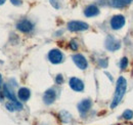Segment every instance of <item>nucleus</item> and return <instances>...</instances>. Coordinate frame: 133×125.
I'll use <instances>...</instances> for the list:
<instances>
[{
	"label": "nucleus",
	"mask_w": 133,
	"mask_h": 125,
	"mask_svg": "<svg viewBox=\"0 0 133 125\" xmlns=\"http://www.w3.org/2000/svg\"><path fill=\"white\" fill-rule=\"evenodd\" d=\"M4 2H5V0H0V5L4 4Z\"/></svg>",
	"instance_id": "22"
},
{
	"label": "nucleus",
	"mask_w": 133,
	"mask_h": 125,
	"mask_svg": "<svg viewBox=\"0 0 133 125\" xmlns=\"http://www.w3.org/2000/svg\"><path fill=\"white\" fill-rule=\"evenodd\" d=\"M98 14H99L98 7H97L96 5H93V4L87 6V7L85 8V10H84V15H85V16H87V17L95 16H97Z\"/></svg>",
	"instance_id": "10"
},
{
	"label": "nucleus",
	"mask_w": 133,
	"mask_h": 125,
	"mask_svg": "<svg viewBox=\"0 0 133 125\" xmlns=\"http://www.w3.org/2000/svg\"><path fill=\"white\" fill-rule=\"evenodd\" d=\"M63 53L59 49H51L48 53V60L50 61V63L54 64V65H57V64H61L63 62Z\"/></svg>",
	"instance_id": "5"
},
{
	"label": "nucleus",
	"mask_w": 133,
	"mask_h": 125,
	"mask_svg": "<svg viewBox=\"0 0 133 125\" xmlns=\"http://www.w3.org/2000/svg\"><path fill=\"white\" fill-rule=\"evenodd\" d=\"M10 2L14 5H21L22 4V0H10Z\"/></svg>",
	"instance_id": "21"
},
{
	"label": "nucleus",
	"mask_w": 133,
	"mask_h": 125,
	"mask_svg": "<svg viewBox=\"0 0 133 125\" xmlns=\"http://www.w3.org/2000/svg\"><path fill=\"white\" fill-rule=\"evenodd\" d=\"M126 88H127V81L126 79L122 76H120L118 80H117L116 84V90H115V94H114V98L112 101L111 104V108L114 109L120 104V102L122 101L124 94L126 92Z\"/></svg>",
	"instance_id": "1"
},
{
	"label": "nucleus",
	"mask_w": 133,
	"mask_h": 125,
	"mask_svg": "<svg viewBox=\"0 0 133 125\" xmlns=\"http://www.w3.org/2000/svg\"><path fill=\"white\" fill-rule=\"evenodd\" d=\"M17 30H19L23 33H29L33 30V24L28 20H23L17 23Z\"/></svg>",
	"instance_id": "8"
},
{
	"label": "nucleus",
	"mask_w": 133,
	"mask_h": 125,
	"mask_svg": "<svg viewBox=\"0 0 133 125\" xmlns=\"http://www.w3.org/2000/svg\"><path fill=\"white\" fill-rule=\"evenodd\" d=\"M123 118L124 119H131L133 117V112L131 110H126L124 113H123Z\"/></svg>",
	"instance_id": "16"
},
{
	"label": "nucleus",
	"mask_w": 133,
	"mask_h": 125,
	"mask_svg": "<svg viewBox=\"0 0 133 125\" xmlns=\"http://www.w3.org/2000/svg\"><path fill=\"white\" fill-rule=\"evenodd\" d=\"M55 82H56V84H63L64 83V77H63V75H57L56 78H55Z\"/></svg>",
	"instance_id": "19"
},
{
	"label": "nucleus",
	"mask_w": 133,
	"mask_h": 125,
	"mask_svg": "<svg viewBox=\"0 0 133 125\" xmlns=\"http://www.w3.org/2000/svg\"><path fill=\"white\" fill-rule=\"evenodd\" d=\"M17 96L22 102H27L31 96V91L26 87H22L17 91Z\"/></svg>",
	"instance_id": "12"
},
{
	"label": "nucleus",
	"mask_w": 133,
	"mask_h": 125,
	"mask_svg": "<svg viewBox=\"0 0 133 125\" xmlns=\"http://www.w3.org/2000/svg\"><path fill=\"white\" fill-rule=\"evenodd\" d=\"M5 106H6V109L8 110V111H11V112H14L16 110L23 109V106L18 102H10V103H7Z\"/></svg>",
	"instance_id": "14"
},
{
	"label": "nucleus",
	"mask_w": 133,
	"mask_h": 125,
	"mask_svg": "<svg viewBox=\"0 0 133 125\" xmlns=\"http://www.w3.org/2000/svg\"><path fill=\"white\" fill-rule=\"evenodd\" d=\"M69 85H70V87H71L73 90H75V91H77V92H80V91H83L84 90L83 81L80 80L79 78H77V77H72V78L70 79Z\"/></svg>",
	"instance_id": "7"
},
{
	"label": "nucleus",
	"mask_w": 133,
	"mask_h": 125,
	"mask_svg": "<svg viewBox=\"0 0 133 125\" xmlns=\"http://www.w3.org/2000/svg\"><path fill=\"white\" fill-rule=\"evenodd\" d=\"M104 45L105 48L110 51H116L118 49H120L121 47V42L116 39L114 36H111L109 35L107 38H105V41H104Z\"/></svg>",
	"instance_id": "2"
},
{
	"label": "nucleus",
	"mask_w": 133,
	"mask_h": 125,
	"mask_svg": "<svg viewBox=\"0 0 133 125\" xmlns=\"http://www.w3.org/2000/svg\"><path fill=\"white\" fill-rule=\"evenodd\" d=\"M131 2H132V0H111L110 4H111V6H113L115 8H122Z\"/></svg>",
	"instance_id": "13"
},
{
	"label": "nucleus",
	"mask_w": 133,
	"mask_h": 125,
	"mask_svg": "<svg viewBox=\"0 0 133 125\" xmlns=\"http://www.w3.org/2000/svg\"><path fill=\"white\" fill-rule=\"evenodd\" d=\"M50 3H51V5H52L54 8H59L58 0H50Z\"/></svg>",
	"instance_id": "20"
},
{
	"label": "nucleus",
	"mask_w": 133,
	"mask_h": 125,
	"mask_svg": "<svg viewBox=\"0 0 133 125\" xmlns=\"http://www.w3.org/2000/svg\"><path fill=\"white\" fill-rule=\"evenodd\" d=\"M3 90H4V86H3V84H2V79H1V76H0V101H1V99L3 98V96H4Z\"/></svg>",
	"instance_id": "17"
},
{
	"label": "nucleus",
	"mask_w": 133,
	"mask_h": 125,
	"mask_svg": "<svg viewBox=\"0 0 133 125\" xmlns=\"http://www.w3.org/2000/svg\"><path fill=\"white\" fill-rule=\"evenodd\" d=\"M70 47H71L72 50H77L78 49V44H77V42L75 40H72L70 42Z\"/></svg>",
	"instance_id": "18"
},
{
	"label": "nucleus",
	"mask_w": 133,
	"mask_h": 125,
	"mask_svg": "<svg viewBox=\"0 0 133 125\" xmlns=\"http://www.w3.org/2000/svg\"><path fill=\"white\" fill-rule=\"evenodd\" d=\"M92 106V102L89 99V98H86V99H83L81 101L79 104H78V110L80 113H86L88 110L91 108Z\"/></svg>",
	"instance_id": "11"
},
{
	"label": "nucleus",
	"mask_w": 133,
	"mask_h": 125,
	"mask_svg": "<svg viewBox=\"0 0 133 125\" xmlns=\"http://www.w3.org/2000/svg\"><path fill=\"white\" fill-rule=\"evenodd\" d=\"M127 66H128V59L124 57V58L120 61V68H121L122 70H125V69L127 68Z\"/></svg>",
	"instance_id": "15"
},
{
	"label": "nucleus",
	"mask_w": 133,
	"mask_h": 125,
	"mask_svg": "<svg viewBox=\"0 0 133 125\" xmlns=\"http://www.w3.org/2000/svg\"><path fill=\"white\" fill-rule=\"evenodd\" d=\"M89 28L88 24L80 22V21H72L68 24V29L71 32H79V31H85Z\"/></svg>",
	"instance_id": "3"
},
{
	"label": "nucleus",
	"mask_w": 133,
	"mask_h": 125,
	"mask_svg": "<svg viewBox=\"0 0 133 125\" xmlns=\"http://www.w3.org/2000/svg\"><path fill=\"white\" fill-rule=\"evenodd\" d=\"M72 59H73V62L75 63V65H76L79 69L85 70V69L87 68V66H88L87 60L85 59V57H84L83 54H81V53H76V54H74V55L72 57Z\"/></svg>",
	"instance_id": "6"
},
{
	"label": "nucleus",
	"mask_w": 133,
	"mask_h": 125,
	"mask_svg": "<svg viewBox=\"0 0 133 125\" xmlns=\"http://www.w3.org/2000/svg\"><path fill=\"white\" fill-rule=\"evenodd\" d=\"M125 25V17L122 15H117L111 18V28L113 30H120Z\"/></svg>",
	"instance_id": "4"
},
{
	"label": "nucleus",
	"mask_w": 133,
	"mask_h": 125,
	"mask_svg": "<svg viewBox=\"0 0 133 125\" xmlns=\"http://www.w3.org/2000/svg\"><path fill=\"white\" fill-rule=\"evenodd\" d=\"M55 97H56V93H55V90L50 88V89H47L45 92H44V95H43V101L46 105H51L54 101H55Z\"/></svg>",
	"instance_id": "9"
}]
</instances>
